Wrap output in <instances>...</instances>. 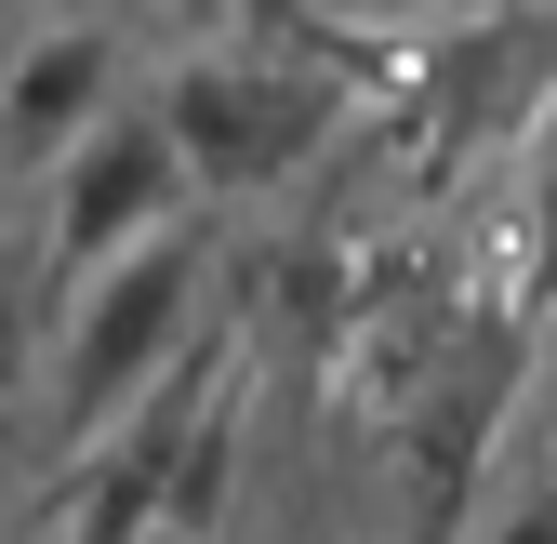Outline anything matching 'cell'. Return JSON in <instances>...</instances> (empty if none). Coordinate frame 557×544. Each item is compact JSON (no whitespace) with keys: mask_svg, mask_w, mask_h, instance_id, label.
<instances>
[{"mask_svg":"<svg viewBox=\"0 0 557 544\" xmlns=\"http://www.w3.org/2000/svg\"><path fill=\"white\" fill-rule=\"evenodd\" d=\"M531 293L557 306V173H544V213H531Z\"/></svg>","mask_w":557,"mask_h":544,"instance_id":"8992f818","label":"cell"},{"mask_svg":"<svg viewBox=\"0 0 557 544\" xmlns=\"http://www.w3.org/2000/svg\"><path fill=\"white\" fill-rule=\"evenodd\" d=\"M492 544H557V492H518V505L492 518Z\"/></svg>","mask_w":557,"mask_h":544,"instance_id":"5b68a950","label":"cell"},{"mask_svg":"<svg viewBox=\"0 0 557 544\" xmlns=\"http://www.w3.org/2000/svg\"><path fill=\"white\" fill-rule=\"evenodd\" d=\"M27 372V319H14V239H0V385Z\"/></svg>","mask_w":557,"mask_h":544,"instance_id":"52a82bcc","label":"cell"},{"mask_svg":"<svg viewBox=\"0 0 557 544\" xmlns=\"http://www.w3.org/2000/svg\"><path fill=\"white\" fill-rule=\"evenodd\" d=\"M94 120H120V27H40L0 66V173L66 160Z\"/></svg>","mask_w":557,"mask_h":544,"instance_id":"277c9868","label":"cell"},{"mask_svg":"<svg viewBox=\"0 0 557 544\" xmlns=\"http://www.w3.org/2000/svg\"><path fill=\"white\" fill-rule=\"evenodd\" d=\"M173 213H186V173L160 147V120H94L66 147V173H53V265L66 280H107L120 252L173 239Z\"/></svg>","mask_w":557,"mask_h":544,"instance_id":"3957f363","label":"cell"},{"mask_svg":"<svg viewBox=\"0 0 557 544\" xmlns=\"http://www.w3.org/2000/svg\"><path fill=\"white\" fill-rule=\"evenodd\" d=\"M332 107L345 94L319 66H293L278 40H239V53H186L160 81V147L186 186H278L293 160H319Z\"/></svg>","mask_w":557,"mask_h":544,"instance_id":"6da1fadb","label":"cell"},{"mask_svg":"<svg viewBox=\"0 0 557 544\" xmlns=\"http://www.w3.org/2000/svg\"><path fill=\"white\" fill-rule=\"evenodd\" d=\"M531 492H557V425H544V479H531Z\"/></svg>","mask_w":557,"mask_h":544,"instance_id":"ba28073f","label":"cell"},{"mask_svg":"<svg viewBox=\"0 0 557 544\" xmlns=\"http://www.w3.org/2000/svg\"><path fill=\"white\" fill-rule=\"evenodd\" d=\"M199 306V239H147V252H120L107 280H81V319H66V372H53V438L66 452H94L133 398H147L173 372V332Z\"/></svg>","mask_w":557,"mask_h":544,"instance_id":"7a4b0ae2","label":"cell"}]
</instances>
